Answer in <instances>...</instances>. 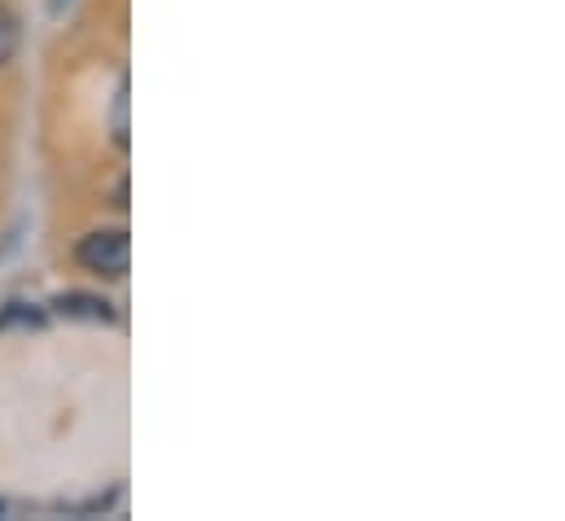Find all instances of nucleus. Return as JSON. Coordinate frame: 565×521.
Listing matches in <instances>:
<instances>
[{
  "mask_svg": "<svg viewBox=\"0 0 565 521\" xmlns=\"http://www.w3.org/2000/svg\"><path fill=\"white\" fill-rule=\"evenodd\" d=\"M79 267L93 272V276H106V280H119L132 263V237L124 228H102V233H88L79 242Z\"/></svg>",
  "mask_w": 565,
  "mask_h": 521,
  "instance_id": "f257e3e1",
  "label": "nucleus"
},
{
  "mask_svg": "<svg viewBox=\"0 0 565 521\" xmlns=\"http://www.w3.org/2000/svg\"><path fill=\"white\" fill-rule=\"evenodd\" d=\"M18 40H22V31H18V18L0 4V66H9L13 62V53H18Z\"/></svg>",
  "mask_w": 565,
  "mask_h": 521,
  "instance_id": "7ed1b4c3",
  "label": "nucleus"
},
{
  "mask_svg": "<svg viewBox=\"0 0 565 521\" xmlns=\"http://www.w3.org/2000/svg\"><path fill=\"white\" fill-rule=\"evenodd\" d=\"M57 4H66V0H57Z\"/></svg>",
  "mask_w": 565,
  "mask_h": 521,
  "instance_id": "423d86ee",
  "label": "nucleus"
},
{
  "mask_svg": "<svg viewBox=\"0 0 565 521\" xmlns=\"http://www.w3.org/2000/svg\"><path fill=\"white\" fill-rule=\"evenodd\" d=\"M40 320H44V316H40V311H26V302H9V311L0 316V329H4V325H40Z\"/></svg>",
  "mask_w": 565,
  "mask_h": 521,
  "instance_id": "20e7f679",
  "label": "nucleus"
},
{
  "mask_svg": "<svg viewBox=\"0 0 565 521\" xmlns=\"http://www.w3.org/2000/svg\"><path fill=\"white\" fill-rule=\"evenodd\" d=\"M115 140L128 145V93H119V106H115Z\"/></svg>",
  "mask_w": 565,
  "mask_h": 521,
  "instance_id": "39448f33",
  "label": "nucleus"
},
{
  "mask_svg": "<svg viewBox=\"0 0 565 521\" xmlns=\"http://www.w3.org/2000/svg\"><path fill=\"white\" fill-rule=\"evenodd\" d=\"M53 311L66 316V320H88V325H110L115 320V307L97 294H57Z\"/></svg>",
  "mask_w": 565,
  "mask_h": 521,
  "instance_id": "f03ea898",
  "label": "nucleus"
}]
</instances>
